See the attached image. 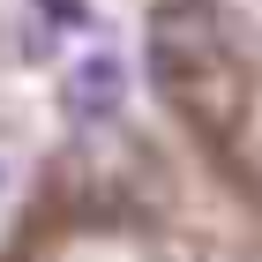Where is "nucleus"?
I'll return each instance as SVG.
<instances>
[{
	"instance_id": "obj_2",
	"label": "nucleus",
	"mask_w": 262,
	"mask_h": 262,
	"mask_svg": "<svg viewBox=\"0 0 262 262\" xmlns=\"http://www.w3.org/2000/svg\"><path fill=\"white\" fill-rule=\"evenodd\" d=\"M23 8H45V23H75L82 0H23Z\"/></svg>"
},
{
	"instance_id": "obj_3",
	"label": "nucleus",
	"mask_w": 262,
	"mask_h": 262,
	"mask_svg": "<svg viewBox=\"0 0 262 262\" xmlns=\"http://www.w3.org/2000/svg\"><path fill=\"white\" fill-rule=\"evenodd\" d=\"M0 180H8V165H0Z\"/></svg>"
},
{
	"instance_id": "obj_1",
	"label": "nucleus",
	"mask_w": 262,
	"mask_h": 262,
	"mask_svg": "<svg viewBox=\"0 0 262 262\" xmlns=\"http://www.w3.org/2000/svg\"><path fill=\"white\" fill-rule=\"evenodd\" d=\"M68 113L75 120H113L127 105V68H120V53H82L75 68H68Z\"/></svg>"
}]
</instances>
